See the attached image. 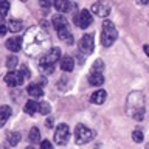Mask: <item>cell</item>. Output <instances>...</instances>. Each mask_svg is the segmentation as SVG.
I'll use <instances>...</instances> for the list:
<instances>
[{"label":"cell","mask_w":149,"mask_h":149,"mask_svg":"<svg viewBox=\"0 0 149 149\" xmlns=\"http://www.w3.org/2000/svg\"><path fill=\"white\" fill-rule=\"evenodd\" d=\"M93 137H95V132L92 129H88L84 124H76L74 127V143L76 144H86L92 141Z\"/></svg>","instance_id":"obj_7"},{"label":"cell","mask_w":149,"mask_h":149,"mask_svg":"<svg viewBox=\"0 0 149 149\" xmlns=\"http://www.w3.org/2000/svg\"><path fill=\"white\" fill-rule=\"evenodd\" d=\"M70 138V129H68V124H59L58 127H56V132H54V143L59 144V146H64V144H67Z\"/></svg>","instance_id":"obj_9"},{"label":"cell","mask_w":149,"mask_h":149,"mask_svg":"<svg viewBox=\"0 0 149 149\" xmlns=\"http://www.w3.org/2000/svg\"><path fill=\"white\" fill-rule=\"evenodd\" d=\"M23 110H25V113H28V115L37 113V101H33V100L26 101L25 106H23Z\"/></svg>","instance_id":"obj_20"},{"label":"cell","mask_w":149,"mask_h":149,"mask_svg":"<svg viewBox=\"0 0 149 149\" xmlns=\"http://www.w3.org/2000/svg\"><path fill=\"white\" fill-rule=\"evenodd\" d=\"M26 149H34V148H31V146H30V148H26Z\"/></svg>","instance_id":"obj_32"},{"label":"cell","mask_w":149,"mask_h":149,"mask_svg":"<svg viewBox=\"0 0 149 149\" xmlns=\"http://www.w3.org/2000/svg\"><path fill=\"white\" fill-rule=\"evenodd\" d=\"M106 98H107L106 90L100 88V90L93 92L92 95H90V102H92V104H102V102L106 101Z\"/></svg>","instance_id":"obj_16"},{"label":"cell","mask_w":149,"mask_h":149,"mask_svg":"<svg viewBox=\"0 0 149 149\" xmlns=\"http://www.w3.org/2000/svg\"><path fill=\"white\" fill-rule=\"evenodd\" d=\"M6 28L9 31H13V33H17V31H20L23 28V22L19 20V19H9L8 23H6Z\"/></svg>","instance_id":"obj_19"},{"label":"cell","mask_w":149,"mask_h":149,"mask_svg":"<svg viewBox=\"0 0 149 149\" xmlns=\"http://www.w3.org/2000/svg\"><path fill=\"white\" fill-rule=\"evenodd\" d=\"M47 127H48V129L53 127V118H48V120H47Z\"/></svg>","instance_id":"obj_31"},{"label":"cell","mask_w":149,"mask_h":149,"mask_svg":"<svg viewBox=\"0 0 149 149\" xmlns=\"http://www.w3.org/2000/svg\"><path fill=\"white\" fill-rule=\"evenodd\" d=\"M19 72L22 73V76L25 78V79H28V78L31 76V73H30V68H28V67H25V65H22V67H20V70H19Z\"/></svg>","instance_id":"obj_27"},{"label":"cell","mask_w":149,"mask_h":149,"mask_svg":"<svg viewBox=\"0 0 149 149\" xmlns=\"http://www.w3.org/2000/svg\"><path fill=\"white\" fill-rule=\"evenodd\" d=\"M59 59H61V50L58 48V47H54V48L48 50L45 54H42L39 58V70L44 74L53 73L54 64L59 62Z\"/></svg>","instance_id":"obj_4"},{"label":"cell","mask_w":149,"mask_h":149,"mask_svg":"<svg viewBox=\"0 0 149 149\" xmlns=\"http://www.w3.org/2000/svg\"><path fill=\"white\" fill-rule=\"evenodd\" d=\"M116 37H118V31H116L115 25L110 20H104L101 28V44L104 47H112L115 44Z\"/></svg>","instance_id":"obj_5"},{"label":"cell","mask_w":149,"mask_h":149,"mask_svg":"<svg viewBox=\"0 0 149 149\" xmlns=\"http://www.w3.org/2000/svg\"><path fill=\"white\" fill-rule=\"evenodd\" d=\"M6 48L9 51H13V53H16V51H20L22 50V37H11V39L6 40Z\"/></svg>","instance_id":"obj_14"},{"label":"cell","mask_w":149,"mask_h":149,"mask_svg":"<svg viewBox=\"0 0 149 149\" xmlns=\"http://www.w3.org/2000/svg\"><path fill=\"white\" fill-rule=\"evenodd\" d=\"M143 132H141V130H134V134H132V140H134V141L135 143H141L143 141Z\"/></svg>","instance_id":"obj_26"},{"label":"cell","mask_w":149,"mask_h":149,"mask_svg":"<svg viewBox=\"0 0 149 149\" xmlns=\"http://www.w3.org/2000/svg\"><path fill=\"white\" fill-rule=\"evenodd\" d=\"M93 48H95V40H93V34H84L79 39V51L84 54H90Z\"/></svg>","instance_id":"obj_10"},{"label":"cell","mask_w":149,"mask_h":149,"mask_svg":"<svg viewBox=\"0 0 149 149\" xmlns=\"http://www.w3.org/2000/svg\"><path fill=\"white\" fill-rule=\"evenodd\" d=\"M28 138H30V141H31V143H37V141H40V132H39V129H37V127H31L30 135H28Z\"/></svg>","instance_id":"obj_23"},{"label":"cell","mask_w":149,"mask_h":149,"mask_svg":"<svg viewBox=\"0 0 149 149\" xmlns=\"http://www.w3.org/2000/svg\"><path fill=\"white\" fill-rule=\"evenodd\" d=\"M6 138H8V143L11 144V146H17L19 141H20V138H22V135L19 132H8Z\"/></svg>","instance_id":"obj_21"},{"label":"cell","mask_w":149,"mask_h":149,"mask_svg":"<svg viewBox=\"0 0 149 149\" xmlns=\"http://www.w3.org/2000/svg\"><path fill=\"white\" fill-rule=\"evenodd\" d=\"M51 25H53V28L58 31V36H59L61 40H64L67 45H73L74 44L72 30H70L65 16H62V14H56V16H53V19H51Z\"/></svg>","instance_id":"obj_3"},{"label":"cell","mask_w":149,"mask_h":149,"mask_svg":"<svg viewBox=\"0 0 149 149\" xmlns=\"http://www.w3.org/2000/svg\"><path fill=\"white\" fill-rule=\"evenodd\" d=\"M40 149H53V144L50 143V140H44L40 141Z\"/></svg>","instance_id":"obj_29"},{"label":"cell","mask_w":149,"mask_h":149,"mask_svg":"<svg viewBox=\"0 0 149 149\" xmlns=\"http://www.w3.org/2000/svg\"><path fill=\"white\" fill-rule=\"evenodd\" d=\"M73 22H74V25H76L78 28L84 30V28H87L88 25H92L93 16H92L90 11H87V9H81L76 16H73Z\"/></svg>","instance_id":"obj_8"},{"label":"cell","mask_w":149,"mask_h":149,"mask_svg":"<svg viewBox=\"0 0 149 149\" xmlns=\"http://www.w3.org/2000/svg\"><path fill=\"white\" fill-rule=\"evenodd\" d=\"M51 47V37L44 28L31 26L25 33V37H22V48L31 58L45 54Z\"/></svg>","instance_id":"obj_1"},{"label":"cell","mask_w":149,"mask_h":149,"mask_svg":"<svg viewBox=\"0 0 149 149\" xmlns=\"http://www.w3.org/2000/svg\"><path fill=\"white\" fill-rule=\"evenodd\" d=\"M26 92L28 95L33 96V98H40L42 95H44V90H42V86L37 82H31L30 86L26 87Z\"/></svg>","instance_id":"obj_15"},{"label":"cell","mask_w":149,"mask_h":149,"mask_svg":"<svg viewBox=\"0 0 149 149\" xmlns=\"http://www.w3.org/2000/svg\"><path fill=\"white\" fill-rule=\"evenodd\" d=\"M11 8V3L6 2V0H0V17H5Z\"/></svg>","instance_id":"obj_25"},{"label":"cell","mask_w":149,"mask_h":149,"mask_svg":"<svg viewBox=\"0 0 149 149\" xmlns=\"http://www.w3.org/2000/svg\"><path fill=\"white\" fill-rule=\"evenodd\" d=\"M37 110H39L40 113H44V115H48V113H50V110H51V107H50L48 102L39 101V102H37Z\"/></svg>","instance_id":"obj_24"},{"label":"cell","mask_w":149,"mask_h":149,"mask_svg":"<svg viewBox=\"0 0 149 149\" xmlns=\"http://www.w3.org/2000/svg\"><path fill=\"white\" fill-rule=\"evenodd\" d=\"M23 81H25V78L22 76L20 72H16V70L8 72L6 74H5V82H6L9 87H19V86L23 84Z\"/></svg>","instance_id":"obj_11"},{"label":"cell","mask_w":149,"mask_h":149,"mask_svg":"<svg viewBox=\"0 0 149 149\" xmlns=\"http://www.w3.org/2000/svg\"><path fill=\"white\" fill-rule=\"evenodd\" d=\"M6 31H8L6 23H5V22H3V19L0 17V36H5V34H6Z\"/></svg>","instance_id":"obj_28"},{"label":"cell","mask_w":149,"mask_h":149,"mask_svg":"<svg viewBox=\"0 0 149 149\" xmlns=\"http://www.w3.org/2000/svg\"><path fill=\"white\" fill-rule=\"evenodd\" d=\"M0 149H5V148H0Z\"/></svg>","instance_id":"obj_33"},{"label":"cell","mask_w":149,"mask_h":149,"mask_svg":"<svg viewBox=\"0 0 149 149\" xmlns=\"http://www.w3.org/2000/svg\"><path fill=\"white\" fill-rule=\"evenodd\" d=\"M102 61L101 59H96L93 67L88 73V82L90 86H95V87H100L102 82H104V76H102Z\"/></svg>","instance_id":"obj_6"},{"label":"cell","mask_w":149,"mask_h":149,"mask_svg":"<svg viewBox=\"0 0 149 149\" xmlns=\"http://www.w3.org/2000/svg\"><path fill=\"white\" fill-rule=\"evenodd\" d=\"M59 65L64 72H72L74 68V61H73L72 56H62V58L59 59Z\"/></svg>","instance_id":"obj_17"},{"label":"cell","mask_w":149,"mask_h":149,"mask_svg":"<svg viewBox=\"0 0 149 149\" xmlns=\"http://www.w3.org/2000/svg\"><path fill=\"white\" fill-rule=\"evenodd\" d=\"M40 6H42V8H50L51 3H50V2H45V0H44V2H40Z\"/></svg>","instance_id":"obj_30"},{"label":"cell","mask_w":149,"mask_h":149,"mask_svg":"<svg viewBox=\"0 0 149 149\" xmlns=\"http://www.w3.org/2000/svg\"><path fill=\"white\" fill-rule=\"evenodd\" d=\"M126 112L130 118L141 121L146 113V98H144L143 92H130L126 101Z\"/></svg>","instance_id":"obj_2"},{"label":"cell","mask_w":149,"mask_h":149,"mask_svg":"<svg viewBox=\"0 0 149 149\" xmlns=\"http://www.w3.org/2000/svg\"><path fill=\"white\" fill-rule=\"evenodd\" d=\"M17 64H19V59H17L16 54H11L6 58V67L9 68V72H13V70L17 67Z\"/></svg>","instance_id":"obj_22"},{"label":"cell","mask_w":149,"mask_h":149,"mask_svg":"<svg viewBox=\"0 0 149 149\" xmlns=\"http://www.w3.org/2000/svg\"><path fill=\"white\" fill-rule=\"evenodd\" d=\"M11 113H13V110L9 106H0V127H3L6 124V121L11 116Z\"/></svg>","instance_id":"obj_18"},{"label":"cell","mask_w":149,"mask_h":149,"mask_svg":"<svg viewBox=\"0 0 149 149\" xmlns=\"http://www.w3.org/2000/svg\"><path fill=\"white\" fill-rule=\"evenodd\" d=\"M54 8L58 9L59 13H74L76 14V9H78V5L74 2H68V0H56L54 2ZM73 14V16H74Z\"/></svg>","instance_id":"obj_12"},{"label":"cell","mask_w":149,"mask_h":149,"mask_svg":"<svg viewBox=\"0 0 149 149\" xmlns=\"http://www.w3.org/2000/svg\"><path fill=\"white\" fill-rule=\"evenodd\" d=\"M92 11L96 14V16H101V17H106L107 14L110 13V5L109 3H104V2H96L92 5Z\"/></svg>","instance_id":"obj_13"}]
</instances>
